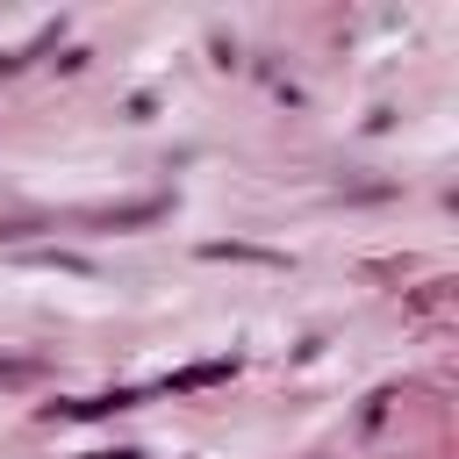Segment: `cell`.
I'll return each instance as SVG.
<instances>
[{"label": "cell", "mask_w": 459, "mask_h": 459, "mask_svg": "<svg viewBox=\"0 0 459 459\" xmlns=\"http://www.w3.org/2000/svg\"><path fill=\"white\" fill-rule=\"evenodd\" d=\"M215 380H230V359H208V366H186V373H172V387H215Z\"/></svg>", "instance_id": "cell-1"}, {"label": "cell", "mask_w": 459, "mask_h": 459, "mask_svg": "<svg viewBox=\"0 0 459 459\" xmlns=\"http://www.w3.org/2000/svg\"><path fill=\"white\" fill-rule=\"evenodd\" d=\"M115 459H136V452H115Z\"/></svg>", "instance_id": "cell-2"}]
</instances>
